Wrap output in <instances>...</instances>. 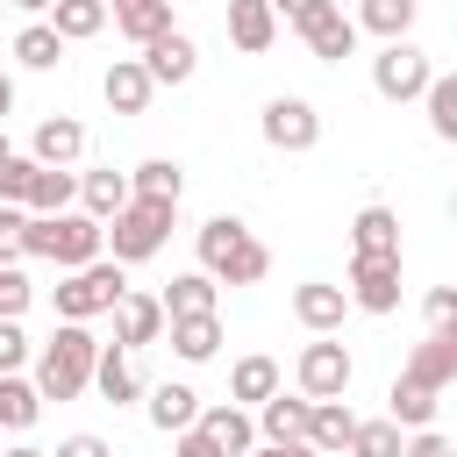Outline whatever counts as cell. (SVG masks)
I'll use <instances>...</instances> for the list:
<instances>
[{
	"mask_svg": "<svg viewBox=\"0 0 457 457\" xmlns=\"http://www.w3.org/2000/svg\"><path fill=\"white\" fill-rule=\"evenodd\" d=\"M350 428H357V414H350V400H314L307 407V450L314 457H336V450H350Z\"/></svg>",
	"mask_w": 457,
	"mask_h": 457,
	"instance_id": "44dd1931",
	"label": "cell"
},
{
	"mask_svg": "<svg viewBox=\"0 0 457 457\" xmlns=\"http://www.w3.org/2000/svg\"><path fill=\"white\" fill-rule=\"evenodd\" d=\"M264 7H271L278 21H293V29H300V21H307V14H321L328 0H264Z\"/></svg>",
	"mask_w": 457,
	"mask_h": 457,
	"instance_id": "bcb514c9",
	"label": "cell"
},
{
	"mask_svg": "<svg viewBox=\"0 0 457 457\" xmlns=\"http://www.w3.org/2000/svg\"><path fill=\"white\" fill-rule=\"evenodd\" d=\"M43 257L57 264V271H79V264H93V257H107L100 250V221L93 214H43Z\"/></svg>",
	"mask_w": 457,
	"mask_h": 457,
	"instance_id": "52a82bcc",
	"label": "cell"
},
{
	"mask_svg": "<svg viewBox=\"0 0 457 457\" xmlns=\"http://www.w3.org/2000/svg\"><path fill=\"white\" fill-rule=\"evenodd\" d=\"M179 193H186L179 157H143V164L129 171V200H171V207H179Z\"/></svg>",
	"mask_w": 457,
	"mask_h": 457,
	"instance_id": "4316f807",
	"label": "cell"
},
{
	"mask_svg": "<svg viewBox=\"0 0 457 457\" xmlns=\"http://www.w3.org/2000/svg\"><path fill=\"white\" fill-rule=\"evenodd\" d=\"M21 207H0V264H21Z\"/></svg>",
	"mask_w": 457,
	"mask_h": 457,
	"instance_id": "b9f144b4",
	"label": "cell"
},
{
	"mask_svg": "<svg viewBox=\"0 0 457 457\" xmlns=\"http://www.w3.org/2000/svg\"><path fill=\"white\" fill-rule=\"evenodd\" d=\"M300 43H307V50L321 57V64H343V57L357 50V21H350V14H343V7L328 0L321 14H307V21H300Z\"/></svg>",
	"mask_w": 457,
	"mask_h": 457,
	"instance_id": "4fadbf2b",
	"label": "cell"
},
{
	"mask_svg": "<svg viewBox=\"0 0 457 457\" xmlns=\"http://www.w3.org/2000/svg\"><path fill=\"white\" fill-rule=\"evenodd\" d=\"M164 336H171V357L207 364L221 350V314H179V321H164Z\"/></svg>",
	"mask_w": 457,
	"mask_h": 457,
	"instance_id": "cb8c5ba5",
	"label": "cell"
},
{
	"mask_svg": "<svg viewBox=\"0 0 457 457\" xmlns=\"http://www.w3.org/2000/svg\"><path fill=\"white\" fill-rule=\"evenodd\" d=\"M414 14H421V0H357V36L371 29V36H386V43H400L407 29H414Z\"/></svg>",
	"mask_w": 457,
	"mask_h": 457,
	"instance_id": "83f0119b",
	"label": "cell"
},
{
	"mask_svg": "<svg viewBox=\"0 0 457 457\" xmlns=\"http://www.w3.org/2000/svg\"><path fill=\"white\" fill-rule=\"evenodd\" d=\"M0 7H7V0H0Z\"/></svg>",
	"mask_w": 457,
	"mask_h": 457,
	"instance_id": "db71d44e",
	"label": "cell"
},
{
	"mask_svg": "<svg viewBox=\"0 0 457 457\" xmlns=\"http://www.w3.org/2000/svg\"><path fill=\"white\" fill-rule=\"evenodd\" d=\"M407 378L428 386V393L457 386V328H428V336L414 343V357H407Z\"/></svg>",
	"mask_w": 457,
	"mask_h": 457,
	"instance_id": "7c38bea8",
	"label": "cell"
},
{
	"mask_svg": "<svg viewBox=\"0 0 457 457\" xmlns=\"http://www.w3.org/2000/svg\"><path fill=\"white\" fill-rule=\"evenodd\" d=\"M29 157H36V164H57V171H71V164L86 157V121H71V114H50V121H36V143H29Z\"/></svg>",
	"mask_w": 457,
	"mask_h": 457,
	"instance_id": "9a60e30c",
	"label": "cell"
},
{
	"mask_svg": "<svg viewBox=\"0 0 457 457\" xmlns=\"http://www.w3.org/2000/svg\"><path fill=\"white\" fill-rule=\"evenodd\" d=\"M400 443H407V436H400L393 421H357V428H350V457H400Z\"/></svg>",
	"mask_w": 457,
	"mask_h": 457,
	"instance_id": "74e56055",
	"label": "cell"
},
{
	"mask_svg": "<svg viewBox=\"0 0 457 457\" xmlns=\"http://www.w3.org/2000/svg\"><path fill=\"white\" fill-rule=\"evenodd\" d=\"M386 407H393V414H386L393 428H428V421H436V393H428V386H414L407 371L393 378V393H386Z\"/></svg>",
	"mask_w": 457,
	"mask_h": 457,
	"instance_id": "4dcf8cb0",
	"label": "cell"
},
{
	"mask_svg": "<svg viewBox=\"0 0 457 457\" xmlns=\"http://www.w3.org/2000/svg\"><path fill=\"white\" fill-rule=\"evenodd\" d=\"M143 71H150V86H186V79L200 71V50H193V36H186V29H171V36L143 43Z\"/></svg>",
	"mask_w": 457,
	"mask_h": 457,
	"instance_id": "5bb4252c",
	"label": "cell"
},
{
	"mask_svg": "<svg viewBox=\"0 0 457 457\" xmlns=\"http://www.w3.org/2000/svg\"><path fill=\"white\" fill-rule=\"evenodd\" d=\"M250 457H314V450H307V443H257Z\"/></svg>",
	"mask_w": 457,
	"mask_h": 457,
	"instance_id": "c3c4849f",
	"label": "cell"
},
{
	"mask_svg": "<svg viewBox=\"0 0 457 457\" xmlns=\"http://www.w3.org/2000/svg\"><path fill=\"white\" fill-rule=\"evenodd\" d=\"M171 457H221V450H214V443H207V436H200V428H186V436H179V443H171Z\"/></svg>",
	"mask_w": 457,
	"mask_h": 457,
	"instance_id": "7dc6e473",
	"label": "cell"
},
{
	"mask_svg": "<svg viewBox=\"0 0 457 457\" xmlns=\"http://www.w3.org/2000/svg\"><path fill=\"white\" fill-rule=\"evenodd\" d=\"M50 29H57V43H93L107 29V0H57Z\"/></svg>",
	"mask_w": 457,
	"mask_h": 457,
	"instance_id": "f546056e",
	"label": "cell"
},
{
	"mask_svg": "<svg viewBox=\"0 0 457 457\" xmlns=\"http://www.w3.org/2000/svg\"><path fill=\"white\" fill-rule=\"evenodd\" d=\"M350 257H400V214L393 207H357V221H350Z\"/></svg>",
	"mask_w": 457,
	"mask_h": 457,
	"instance_id": "e0dca14e",
	"label": "cell"
},
{
	"mask_svg": "<svg viewBox=\"0 0 457 457\" xmlns=\"http://www.w3.org/2000/svg\"><path fill=\"white\" fill-rule=\"evenodd\" d=\"M107 14H114V29H121L136 50L179 29V21H171V0H107Z\"/></svg>",
	"mask_w": 457,
	"mask_h": 457,
	"instance_id": "603a6c76",
	"label": "cell"
},
{
	"mask_svg": "<svg viewBox=\"0 0 457 457\" xmlns=\"http://www.w3.org/2000/svg\"><path fill=\"white\" fill-rule=\"evenodd\" d=\"M400 457H457V450H450V436H436V428H414V436L400 443Z\"/></svg>",
	"mask_w": 457,
	"mask_h": 457,
	"instance_id": "ee69618b",
	"label": "cell"
},
{
	"mask_svg": "<svg viewBox=\"0 0 457 457\" xmlns=\"http://www.w3.org/2000/svg\"><path fill=\"white\" fill-rule=\"evenodd\" d=\"M350 307L364 314H393L400 307V257H350Z\"/></svg>",
	"mask_w": 457,
	"mask_h": 457,
	"instance_id": "ba28073f",
	"label": "cell"
},
{
	"mask_svg": "<svg viewBox=\"0 0 457 457\" xmlns=\"http://www.w3.org/2000/svg\"><path fill=\"white\" fill-rule=\"evenodd\" d=\"M93 357H100V343L86 336V321H57V336L43 343L29 386H36L43 400H79V393L93 386Z\"/></svg>",
	"mask_w": 457,
	"mask_h": 457,
	"instance_id": "6da1fadb",
	"label": "cell"
},
{
	"mask_svg": "<svg viewBox=\"0 0 457 457\" xmlns=\"http://www.w3.org/2000/svg\"><path fill=\"white\" fill-rule=\"evenodd\" d=\"M100 100H107L114 114H150V100H157V86H150V71H143V57H114V64L100 71Z\"/></svg>",
	"mask_w": 457,
	"mask_h": 457,
	"instance_id": "30bf717a",
	"label": "cell"
},
{
	"mask_svg": "<svg viewBox=\"0 0 457 457\" xmlns=\"http://www.w3.org/2000/svg\"><path fill=\"white\" fill-rule=\"evenodd\" d=\"M29 179H36V157H0V207H21Z\"/></svg>",
	"mask_w": 457,
	"mask_h": 457,
	"instance_id": "ab89813d",
	"label": "cell"
},
{
	"mask_svg": "<svg viewBox=\"0 0 457 457\" xmlns=\"http://www.w3.org/2000/svg\"><path fill=\"white\" fill-rule=\"evenodd\" d=\"M193 428H200L221 457H250V450H257V421H250L236 400H228V407H200V421H193Z\"/></svg>",
	"mask_w": 457,
	"mask_h": 457,
	"instance_id": "2e32d148",
	"label": "cell"
},
{
	"mask_svg": "<svg viewBox=\"0 0 457 457\" xmlns=\"http://www.w3.org/2000/svg\"><path fill=\"white\" fill-rule=\"evenodd\" d=\"M421 314H428V328H450V321H457V286H436V293L421 300Z\"/></svg>",
	"mask_w": 457,
	"mask_h": 457,
	"instance_id": "7bdbcfd3",
	"label": "cell"
},
{
	"mask_svg": "<svg viewBox=\"0 0 457 457\" xmlns=\"http://www.w3.org/2000/svg\"><path fill=\"white\" fill-rule=\"evenodd\" d=\"M0 157H14V150H7V129H0Z\"/></svg>",
	"mask_w": 457,
	"mask_h": 457,
	"instance_id": "f5cc1de1",
	"label": "cell"
},
{
	"mask_svg": "<svg viewBox=\"0 0 457 457\" xmlns=\"http://www.w3.org/2000/svg\"><path fill=\"white\" fill-rule=\"evenodd\" d=\"M14 64H21V71H57V64H64L57 29H50V21H29V29L14 36Z\"/></svg>",
	"mask_w": 457,
	"mask_h": 457,
	"instance_id": "1f68e13d",
	"label": "cell"
},
{
	"mask_svg": "<svg viewBox=\"0 0 457 457\" xmlns=\"http://www.w3.org/2000/svg\"><path fill=\"white\" fill-rule=\"evenodd\" d=\"M143 407H150V428H157V436H186V428L200 421V393H193V386H179V378L150 386V400H143Z\"/></svg>",
	"mask_w": 457,
	"mask_h": 457,
	"instance_id": "d6986e66",
	"label": "cell"
},
{
	"mask_svg": "<svg viewBox=\"0 0 457 457\" xmlns=\"http://www.w3.org/2000/svg\"><path fill=\"white\" fill-rule=\"evenodd\" d=\"M157 307H164V321H179V314H214V278H207V271H179V278L157 293Z\"/></svg>",
	"mask_w": 457,
	"mask_h": 457,
	"instance_id": "f1b7e54d",
	"label": "cell"
},
{
	"mask_svg": "<svg viewBox=\"0 0 457 457\" xmlns=\"http://www.w3.org/2000/svg\"><path fill=\"white\" fill-rule=\"evenodd\" d=\"M107 314H114V350H129V357H136L143 343L164 336V307H157V293H121Z\"/></svg>",
	"mask_w": 457,
	"mask_h": 457,
	"instance_id": "9c48e42d",
	"label": "cell"
},
{
	"mask_svg": "<svg viewBox=\"0 0 457 457\" xmlns=\"http://www.w3.org/2000/svg\"><path fill=\"white\" fill-rule=\"evenodd\" d=\"M307 407L314 400H300V393H271V400H257V443H300L307 436Z\"/></svg>",
	"mask_w": 457,
	"mask_h": 457,
	"instance_id": "ffe728a7",
	"label": "cell"
},
{
	"mask_svg": "<svg viewBox=\"0 0 457 457\" xmlns=\"http://www.w3.org/2000/svg\"><path fill=\"white\" fill-rule=\"evenodd\" d=\"M50 457H114V450H107V436H93V428H79V436H64V443H57Z\"/></svg>",
	"mask_w": 457,
	"mask_h": 457,
	"instance_id": "f6af8a7d",
	"label": "cell"
},
{
	"mask_svg": "<svg viewBox=\"0 0 457 457\" xmlns=\"http://www.w3.org/2000/svg\"><path fill=\"white\" fill-rule=\"evenodd\" d=\"M121 293H129L121 264H114V257H93V264L64 271V286H57L50 300H57V321H93V314H107Z\"/></svg>",
	"mask_w": 457,
	"mask_h": 457,
	"instance_id": "3957f363",
	"label": "cell"
},
{
	"mask_svg": "<svg viewBox=\"0 0 457 457\" xmlns=\"http://www.w3.org/2000/svg\"><path fill=\"white\" fill-rule=\"evenodd\" d=\"M293 314H300L307 336H336L343 314H350V293L328 286V278H307V286H293Z\"/></svg>",
	"mask_w": 457,
	"mask_h": 457,
	"instance_id": "8fae6325",
	"label": "cell"
},
{
	"mask_svg": "<svg viewBox=\"0 0 457 457\" xmlns=\"http://www.w3.org/2000/svg\"><path fill=\"white\" fill-rule=\"evenodd\" d=\"M21 357H29V336H21V321H0V378H7V371H21Z\"/></svg>",
	"mask_w": 457,
	"mask_h": 457,
	"instance_id": "60d3db41",
	"label": "cell"
},
{
	"mask_svg": "<svg viewBox=\"0 0 457 457\" xmlns=\"http://www.w3.org/2000/svg\"><path fill=\"white\" fill-rule=\"evenodd\" d=\"M421 100H428V129H436V143H457V79L436 71Z\"/></svg>",
	"mask_w": 457,
	"mask_h": 457,
	"instance_id": "8d00e7d4",
	"label": "cell"
},
{
	"mask_svg": "<svg viewBox=\"0 0 457 457\" xmlns=\"http://www.w3.org/2000/svg\"><path fill=\"white\" fill-rule=\"evenodd\" d=\"M271 393H278V364H271V357H236V371H228V400L257 407V400H271Z\"/></svg>",
	"mask_w": 457,
	"mask_h": 457,
	"instance_id": "d6a6232c",
	"label": "cell"
},
{
	"mask_svg": "<svg viewBox=\"0 0 457 457\" xmlns=\"http://www.w3.org/2000/svg\"><path fill=\"white\" fill-rule=\"evenodd\" d=\"M7 114H14V79L0 71V129H7Z\"/></svg>",
	"mask_w": 457,
	"mask_h": 457,
	"instance_id": "681fc988",
	"label": "cell"
},
{
	"mask_svg": "<svg viewBox=\"0 0 457 457\" xmlns=\"http://www.w3.org/2000/svg\"><path fill=\"white\" fill-rule=\"evenodd\" d=\"M264 271H271V250H264L257 236H243V243H236V250L221 257V271H214V286H257Z\"/></svg>",
	"mask_w": 457,
	"mask_h": 457,
	"instance_id": "e575fe53",
	"label": "cell"
},
{
	"mask_svg": "<svg viewBox=\"0 0 457 457\" xmlns=\"http://www.w3.org/2000/svg\"><path fill=\"white\" fill-rule=\"evenodd\" d=\"M171 200H129L114 221H100V250H114V264L129 271V264H150L157 250H164V236H171Z\"/></svg>",
	"mask_w": 457,
	"mask_h": 457,
	"instance_id": "7a4b0ae2",
	"label": "cell"
},
{
	"mask_svg": "<svg viewBox=\"0 0 457 457\" xmlns=\"http://www.w3.org/2000/svg\"><path fill=\"white\" fill-rule=\"evenodd\" d=\"M7 457H50V450H36V443H14V450H7Z\"/></svg>",
	"mask_w": 457,
	"mask_h": 457,
	"instance_id": "816d5d0a",
	"label": "cell"
},
{
	"mask_svg": "<svg viewBox=\"0 0 457 457\" xmlns=\"http://www.w3.org/2000/svg\"><path fill=\"white\" fill-rule=\"evenodd\" d=\"M79 200H86V214H93V221H114V214L129 207V171H114V164L79 171Z\"/></svg>",
	"mask_w": 457,
	"mask_h": 457,
	"instance_id": "484cf974",
	"label": "cell"
},
{
	"mask_svg": "<svg viewBox=\"0 0 457 457\" xmlns=\"http://www.w3.org/2000/svg\"><path fill=\"white\" fill-rule=\"evenodd\" d=\"M243 236H250V228H243L236 214H214V221H200V271L214 278V271H221V257H228Z\"/></svg>",
	"mask_w": 457,
	"mask_h": 457,
	"instance_id": "d590c367",
	"label": "cell"
},
{
	"mask_svg": "<svg viewBox=\"0 0 457 457\" xmlns=\"http://www.w3.org/2000/svg\"><path fill=\"white\" fill-rule=\"evenodd\" d=\"M228 43H236L243 57H264V50L278 43V14H271L264 0H228Z\"/></svg>",
	"mask_w": 457,
	"mask_h": 457,
	"instance_id": "7402d4cb",
	"label": "cell"
},
{
	"mask_svg": "<svg viewBox=\"0 0 457 457\" xmlns=\"http://www.w3.org/2000/svg\"><path fill=\"white\" fill-rule=\"evenodd\" d=\"M257 136H264L271 150L300 157V150H314V143H321V114H314V100L278 93V100H264V114H257Z\"/></svg>",
	"mask_w": 457,
	"mask_h": 457,
	"instance_id": "5b68a950",
	"label": "cell"
},
{
	"mask_svg": "<svg viewBox=\"0 0 457 457\" xmlns=\"http://www.w3.org/2000/svg\"><path fill=\"white\" fill-rule=\"evenodd\" d=\"M29 300H36L29 271H21V264H0V321H21V314H29Z\"/></svg>",
	"mask_w": 457,
	"mask_h": 457,
	"instance_id": "f35d334b",
	"label": "cell"
},
{
	"mask_svg": "<svg viewBox=\"0 0 457 457\" xmlns=\"http://www.w3.org/2000/svg\"><path fill=\"white\" fill-rule=\"evenodd\" d=\"M79 200V171H57V164H36L29 193H21V214H64Z\"/></svg>",
	"mask_w": 457,
	"mask_h": 457,
	"instance_id": "d4e9b609",
	"label": "cell"
},
{
	"mask_svg": "<svg viewBox=\"0 0 457 457\" xmlns=\"http://www.w3.org/2000/svg\"><path fill=\"white\" fill-rule=\"evenodd\" d=\"M293 378H300V400H343L350 378H357V364H350V350H343L336 336H314V343L300 350Z\"/></svg>",
	"mask_w": 457,
	"mask_h": 457,
	"instance_id": "8992f818",
	"label": "cell"
},
{
	"mask_svg": "<svg viewBox=\"0 0 457 457\" xmlns=\"http://www.w3.org/2000/svg\"><path fill=\"white\" fill-rule=\"evenodd\" d=\"M428 79H436V64H428V50H421L414 36H400V43H386V50L371 57V86H378V100H421Z\"/></svg>",
	"mask_w": 457,
	"mask_h": 457,
	"instance_id": "277c9868",
	"label": "cell"
},
{
	"mask_svg": "<svg viewBox=\"0 0 457 457\" xmlns=\"http://www.w3.org/2000/svg\"><path fill=\"white\" fill-rule=\"evenodd\" d=\"M93 393H100L107 407H129V400L143 393L136 357H129V350H114V343H100V357H93Z\"/></svg>",
	"mask_w": 457,
	"mask_h": 457,
	"instance_id": "ac0fdd59",
	"label": "cell"
},
{
	"mask_svg": "<svg viewBox=\"0 0 457 457\" xmlns=\"http://www.w3.org/2000/svg\"><path fill=\"white\" fill-rule=\"evenodd\" d=\"M7 7H21V14H50L57 0H7Z\"/></svg>",
	"mask_w": 457,
	"mask_h": 457,
	"instance_id": "f907efd6",
	"label": "cell"
},
{
	"mask_svg": "<svg viewBox=\"0 0 457 457\" xmlns=\"http://www.w3.org/2000/svg\"><path fill=\"white\" fill-rule=\"evenodd\" d=\"M36 414H43V393H36L21 371H7V378H0V428L21 436V428H36Z\"/></svg>",
	"mask_w": 457,
	"mask_h": 457,
	"instance_id": "836d02e7",
	"label": "cell"
}]
</instances>
